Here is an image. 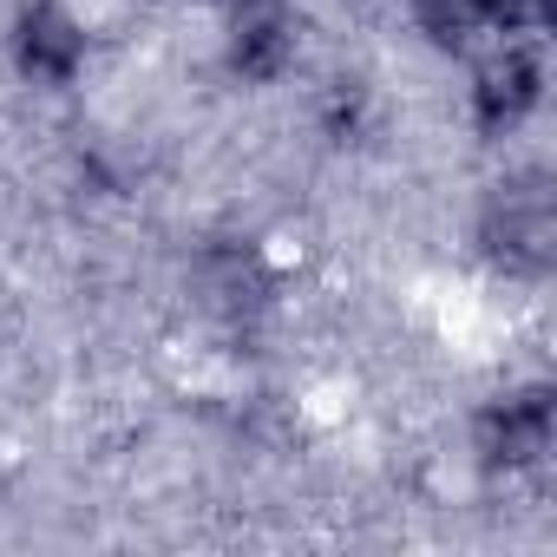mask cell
<instances>
[{
  "label": "cell",
  "instance_id": "1",
  "mask_svg": "<svg viewBox=\"0 0 557 557\" xmlns=\"http://www.w3.org/2000/svg\"><path fill=\"white\" fill-rule=\"evenodd\" d=\"M544 433H550V413H544L537 394H531V400H505V407L485 420L492 459H537V453H544Z\"/></svg>",
  "mask_w": 557,
  "mask_h": 557
},
{
  "label": "cell",
  "instance_id": "2",
  "mask_svg": "<svg viewBox=\"0 0 557 557\" xmlns=\"http://www.w3.org/2000/svg\"><path fill=\"white\" fill-rule=\"evenodd\" d=\"M21 60H27L34 73H47V79H66V73L79 66V34H73V21L53 14V8H40V14L27 21V34H21Z\"/></svg>",
  "mask_w": 557,
  "mask_h": 557
},
{
  "label": "cell",
  "instance_id": "3",
  "mask_svg": "<svg viewBox=\"0 0 557 557\" xmlns=\"http://www.w3.org/2000/svg\"><path fill=\"white\" fill-rule=\"evenodd\" d=\"M531 99H537V66H531L524 53H505V66H492L485 86H479V112H485L492 125H498V119L511 125Z\"/></svg>",
  "mask_w": 557,
  "mask_h": 557
}]
</instances>
